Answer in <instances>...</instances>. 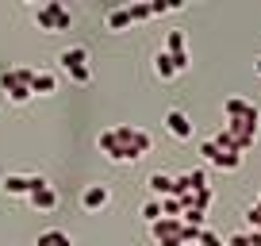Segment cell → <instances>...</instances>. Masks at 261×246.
<instances>
[{"label": "cell", "instance_id": "6da1fadb", "mask_svg": "<svg viewBox=\"0 0 261 246\" xmlns=\"http://www.w3.org/2000/svg\"><path fill=\"white\" fill-rule=\"evenodd\" d=\"M150 235H154L158 246H188V242H200V227H185L180 219H158L150 223Z\"/></svg>", "mask_w": 261, "mask_h": 246}, {"label": "cell", "instance_id": "7a4b0ae2", "mask_svg": "<svg viewBox=\"0 0 261 246\" xmlns=\"http://www.w3.org/2000/svg\"><path fill=\"white\" fill-rule=\"evenodd\" d=\"M35 23H39V31H69L73 16H69V8L62 0H46V4L35 8Z\"/></svg>", "mask_w": 261, "mask_h": 246}, {"label": "cell", "instance_id": "3957f363", "mask_svg": "<svg viewBox=\"0 0 261 246\" xmlns=\"http://www.w3.org/2000/svg\"><path fill=\"white\" fill-rule=\"evenodd\" d=\"M58 66L73 77L77 85H89L92 81V66H89V50H85V46H65L62 54H58Z\"/></svg>", "mask_w": 261, "mask_h": 246}, {"label": "cell", "instance_id": "277c9868", "mask_svg": "<svg viewBox=\"0 0 261 246\" xmlns=\"http://www.w3.org/2000/svg\"><path fill=\"white\" fill-rule=\"evenodd\" d=\"M112 135H115V142H119V146H127L130 154H135V162H139L142 154H150V146H154V139H150L142 127H135V123H115Z\"/></svg>", "mask_w": 261, "mask_h": 246}, {"label": "cell", "instance_id": "5b68a950", "mask_svg": "<svg viewBox=\"0 0 261 246\" xmlns=\"http://www.w3.org/2000/svg\"><path fill=\"white\" fill-rule=\"evenodd\" d=\"M27 204L35 208V212H54L58 208V189L50 185L46 177H39V185L31 189V196H27Z\"/></svg>", "mask_w": 261, "mask_h": 246}, {"label": "cell", "instance_id": "8992f818", "mask_svg": "<svg viewBox=\"0 0 261 246\" xmlns=\"http://www.w3.org/2000/svg\"><path fill=\"white\" fill-rule=\"evenodd\" d=\"M108 204H112V189H108L104 181L81 189V208H85V212H100V208H108Z\"/></svg>", "mask_w": 261, "mask_h": 246}, {"label": "cell", "instance_id": "52a82bcc", "mask_svg": "<svg viewBox=\"0 0 261 246\" xmlns=\"http://www.w3.org/2000/svg\"><path fill=\"white\" fill-rule=\"evenodd\" d=\"M35 185H39V173H4V192L8 196H31Z\"/></svg>", "mask_w": 261, "mask_h": 246}, {"label": "cell", "instance_id": "ba28073f", "mask_svg": "<svg viewBox=\"0 0 261 246\" xmlns=\"http://www.w3.org/2000/svg\"><path fill=\"white\" fill-rule=\"evenodd\" d=\"M200 154H204L212 165H219V169H238V165H242V154H230V150H219L212 139H207L204 146H200Z\"/></svg>", "mask_w": 261, "mask_h": 246}, {"label": "cell", "instance_id": "9c48e42d", "mask_svg": "<svg viewBox=\"0 0 261 246\" xmlns=\"http://www.w3.org/2000/svg\"><path fill=\"white\" fill-rule=\"evenodd\" d=\"M223 115H227V119H261L257 104H250V100H242V96H227L223 100Z\"/></svg>", "mask_w": 261, "mask_h": 246}, {"label": "cell", "instance_id": "30bf717a", "mask_svg": "<svg viewBox=\"0 0 261 246\" xmlns=\"http://www.w3.org/2000/svg\"><path fill=\"white\" fill-rule=\"evenodd\" d=\"M31 77H35V69L12 66V69H4V77H0V89H4V92H16V89H31Z\"/></svg>", "mask_w": 261, "mask_h": 246}, {"label": "cell", "instance_id": "8fae6325", "mask_svg": "<svg viewBox=\"0 0 261 246\" xmlns=\"http://www.w3.org/2000/svg\"><path fill=\"white\" fill-rule=\"evenodd\" d=\"M165 127H169V135L173 139H180V142H188L192 139V119H188L180 108H173V112H165Z\"/></svg>", "mask_w": 261, "mask_h": 246}, {"label": "cell", "instance_id": "7c38bea8", "mask_svg": "<svg viewBox=\"0 0 261 246\" xmlns=\"http://www.w3.org/2000/svg\"><path fill=\"white\" fill-rule=\"evenodd\" d=\"M146 189L154 192L158 200H165V196H173V177L158 169V173H150V177H146Z\"/></svg>", "mask_w": 261, "mask_h": 246}, {"label": "cell", "instance_id": "4fadbf2b", "mask_svg": "<svg viewBox=\"0 0 261 246\" xmlns=\"http://www.w3.org/2000/svg\"><path fill=\"white\" fill-rule=\"evenodd\" d=\"M54 89H58V77L50 73V69H35V77H31V92H39V96H50Z\"/></svg>", "mask_w": 261, "mask_h": 246}, {"label": "cell", "instance_id": "5bb4252c", "mask_svg": "<svg viewBox=\"0 0 261 246\" xmlns=\"http://www.w3.org/2000/svg\"><path fill=\"white\" fill-rule=\"evenodd\" d=\"M104 23H108V31H123V27H130V8H127V4H119V8H108Z\"/></svg>", "mask_w": 261, "mask_h": 246}, {"label": "cell", "instance_id": "9a60e30c", "mask_svg": "<svg viewBox=\"0 0 261 246\" xmlns=\"http://www.w3.org/2000/svg\"><path fill=\"white\" fill-rule=\"evenodd\" d=\"M154 73L162 77V81H173V77H177V62H173L165 50H158V54H154Z\"/></svg>", "mask_w": 261, "mask_h": 246}, {"label": "cell", "instance_id": "2e32d148", "mask_svg": "<svg viewBox=\"0 0 261 246\" xmlns=\"http://www.w3.org/2000/svg\"><path fill=\"white\" fill-rule=\"evenodd\" d=\"M35 246H73V238L65 235L62 227H50V231H42V235H39V242H35Z\"/></svg>", "mask_w": 261, "mask_h": 246}, {"label": "cell", "instance_id": "e0dca14e", "mask_svg": "<svg viewBox=\"0 0 261 246\" xmlns=\"http://www.w3.org/2000/svg\"><path fill=\"white\" fill-rule=\"evenodd\" d=\"M162 215L165 219H180V215H185V200L180 196H165L162 200Z\"/></svg>", "mask_w": 261, "mask_h": 246}, {"label": "cell", "instance_id": "ac0fdd59", "mask_svg": "<svg viewBox=\"0 0 261 246\" xmlns=\"http://www.w3.org/2000/svg\"><path fill=\"white\" fill-rule=\"evenodd\" d=\"M127 8H130V23H146V19L154 16L150 4H127Z\"/></svg>", "mask_w": 261, "mask_h": 246}, {"label": "cell", "instance_id": "d6986e66", "mask_svg": "<svg viewBox=\"0 0 261 246\" xmlns=\"http://www.w3.org/2000/svg\"><path fill=\"white\" fill-rule=\"evenodd\" d=\"M142 219H146V223L162 219V200H146V204H142Z\"/></svg>", "mask_w": 261, "mask_h": 246}, {"label": "cell", "instance_id": "ffe728a7", "mask_svg": "<svg viewBox=\"0 0 261 246\" xmlns=\"http://www.w3.org/2000/svg\"><path fill=\"white\" fill-rule=\"evenodd\" d=\"M150 8H154V16H165V12H177V8H185V4H180V0H154Z\"/></svg>", "mask_w": 261, "mask_h": 246}, {"label": "cell", "instance_id": "44dd1931", "mask_svg": "<svg viewBox=\"0 0 261 246\" xmlns=\"http://www.w3.org/2000/svg\"><path fill=\"white\" fill-rule=\"evenodd\" d=\"M200 246H227V242H223V235H215V231H200Z\"/></svg>", "mask_w": 261, "mask_h": 246}, {"label": "cell", "instance_id": "7402d4cb", "mask_svg": "<svg viewBox=\"0 0 261 246\" xmlns=\"http://www.w3.org/2000/svg\"><path fill=\"white\" fill-rule=\"evenodd\" d=\"M188 173H192V189H196V192L207 189V173H204V169H188Z\"/></svg>", "mask_w": 261, "mask_h": 246}, {"label": "cell", "instance_id": "603a6c76", "mask_svg": "<svg viewBox=\"0 0 261 246\" xmlns=\"http://www.w3.org/2000/svg\"><path fill=\"white\" fill-rule=\"evenodd\" d=\"M253 69H257V73H261V58H257V62H253Z\"/></svg>", "mask_w": 261, "mask_h": 246}, {"label": "cell", "instance_id": "cb8c5ba5", "mask_svg": "<svg viewBox=\"0 0 261 246\" xmlns=\"http://www.w3.org/2000/svg\"><path fill=\"white\" fill-rule=\"evenodd\" d=\"M257 204H261V189H257Z\"/></svg>", "mask_w": 261, "mask_h": 246}]
</instances>
